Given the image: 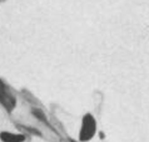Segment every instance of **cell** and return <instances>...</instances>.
<instances>
[{
	"instance_id": "6da1fadb",
	"label": "cell",
	"mask_w": 149,
	"mask_h": 142,
	"mask_svg": "<svg viewBox=\"0 0 149 142\" xmlns=\"http://www.w3.org/2000/svg\"><path fill=\"white\" fill-rule=\"evenodd\" d=\"M97 132V122L92 114H85L81 121V128L79 132V141H90Z\"/></svg>"
},
{
	"instance_id": "7a4b0ae2",
	"label": "cell",
	"mask_w": 149,
	"mask_h": 142,
	"mask_svg": "<svg viewBox=\"0 0 149 142\" xmlns=\"http://www.w3.org/2000/svg\"><path fill=\"white\" fill-rule=\"evenodd\" d=\"M0 102H1V105L9 111L13 110L14 106H15L14 96L9 92L8 87L5 86V83H4L1 80H0Z\"/></svg>"
},
{
	"instance_id": "3957f363",
	"label": "cell",
	"mask_w": 149,
	"mask_h": 142,
	"mask_svg": "<svg viewBox=\"0 0 149 142\" xmlns=\"http://www.w3.org/2000/svg\"><path fill=\"white\" fill-rule=\"evenodd\" d=\"M0 140L3 142H24L26 137L22 133H13V132H6L3 131L0 132Z\"/></svg>"
},
{
	"instance_id": "277c9868",
	"label": "cell",
	"mask_w": 149,
	"mask_h": 142,
	"mask_svg": "<svg viewBox=\"0 0 149 142\" xmlns=\"http://www.w3.org/2000/svg\"><path fill=\"white\" fill-rule=\"evenodd\" d=\"M70 142H75V141H70Z\"/></svg>"
}]
</instances>
